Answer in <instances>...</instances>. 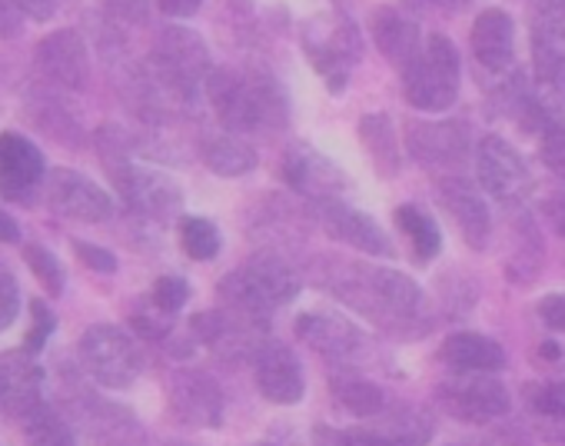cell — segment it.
I'll return each mask as SVG.
<instances>
[{"instance_id":"obj_15","label":"cell","mask_w":565,"mask_h":446,"mask_svg":"<svg viewBox=\"0 0 565 446\" xmlns=\"http://www.w3.org/2000/svg\"><path fill=\"white\" fill-rule=\"evenodd\" d=\"M529 38L532 74L542 81L565 64V0H532Z\"/></svg>"},{"instance_id":"obj_47","label":"cell","mask_w":565,"mask_h":446,"mask_svg":"<svg viewBox=\"0 0 565 446\" xmlns=\"http://www.w3.org/2000/svg\"><path fill=\"white\" fill-rule=\"evenodd\" d=\"M18 237H21V227L14 223V216L0 210V244H14Z\"/></svg>"},{"instance_id":"obj_36","label":"cell","mask_w":565,"mask_h":446,"mask_svg":"<svg viewBox=\"0 0 565 446\" xmlns=\"http://www.w3.org/2000/svg\"><path fill=\"white\" fill-rule=\"evenodd\" d=\"M21 314V287L18 277L0 264V330H8Z\"/></svg>"},{"instance_id":"obj_38","label":"cell","mask_w":565,"mask_h":446,"mask_svg":"<svg viewBox=\"0 0 565 446\" xmlns=\"http://www.w3.org/2000/svg\"><path fill=\"white\" fill-rule=\"evenodd\" d=\"M532 406L542 416L562 420L565 416V386L562 383H542V386H535L532 390Z\"/></svg>"},{"instance_id":"obj_39","label":"cell","mask_w":565,"mask_h":446,"mask_svg":"<svg viewBox=\"0 0 565 446\" xmlns=\"http://www.w3.org/2000/svg\"><path fill=\"white\" fill-rule=\"evenodd\" d=\"M74 251H77V257H81L87 267H94V270H100V274H114V270H117V257H114L110 251H104V247L74 241Z\"/></svg>"},{"instance_id":"obj_43","label":"cell","mask_w":565,"mask_h":446,"mask_svg":"<svg viewBox=\"0 0 565 446\" xmlns=\"http://www.w3.org/2000/svg\"><path fill=\"white\" fill-rule=\"evenodd\" d=\"M24 28V18L14 0H0V38H18Z\"/></svg>"},{"instance_id":"obj_27","label":"cell","mask_w":565,"mask_h":446,"mask_svg":"<svg viewBox=\"0 0 565 446\" xmlns=\"http://www.w3.org/2000/svg\"><path fill=\"white\" fill-rule=\"evenodd\" d=\"M360 137H363V147L373 157L376 170L383 177H393L399 170V144H396V130H393L390 117L386 114H366L360 120Z\"/></svg>"},{"instance_id":"obj_33","label":"cell","mask_w":565,"mask_h":446,"mask_svg":"<svg viewBox=\"0 0 565 446\" xmlns=\"http://www.w3.org/2000/svg\"><path fill=\"white\" fill-rule=\"evenodd\" d=\"M320 446H409L403 436H383L366 429H320Z\"/></svg>"},{"instance_id":"obj_4","label":"cell","mask_w":565,"mask_h":446,"mask_svg":"<svg viewBox=\"0 0 565 446\" xmlns=\"http://www.w3.org/2000/svg\"><path fill=\"white\" fill-rule=\"evenodd\" d=\"M153 84L173 100H193L210 74V51L200 34L186 28H167L153 47Z\"/></svg>"},{"instance_id":"obj_5","label":"cell","mask_w":565,"mask_h":446,"mask_svg":"<svg viewBox=\"0 0 565 446\" xmlns=\"http://www.w3.org/2000/svg\"><path fill=\"white\" fill-rule=\"evenodd\" d=\"M300 290L297 274L273 254L253 257L246 267L223 280V297L249 317H263L273 307L290 304Z\"/></svg>"},{"instance_id":"obj_45","label":"cell","mask_w":565,"mask_h":446,"mask_svg":"<svg viewBox=\"0 0 565 446\" xmlns=\"http://www.w3.org/2000/svg\"><path fill=\"white\" fill-rule=\"evenodd\" d=\"M18 11L28 14L31 21H51L57 11V0H14Z\"/></svg>"},{"instance_id":"obj_22","label":"cell","mask_w":565,"mask_h":446,"mask_svg":"<svg viewBox=\"0 0 565 446\" xmlns=\"http://www.w3.org/2000/svg\"><path fill=\"white\" fill-rule=\"evenodd\" d=\"M323 227L337 241H343V244H350V247H356L363 254L393 257V241L383 234L380 223L370 213H360V210H353V206H347L340 200H327L323 203Z\"/></svg>"},{"instance_id":"obj_13","label":"cell","mask_w":565,"mask_h":446,"mask_svg":"<svg viewBox=\"0 0 565 446\" xmlns=\"http://www.w3.org/2000/svg\"><path fill=\"white\" fill-rule=\"evenodd\" d=\"M406 147L423 167H459L469 153V130L456 120L409 124Z\"/></svg>"},{"instance_id":"obj_28","label":"cell","mask_w":565,"mask_h":446,"mask_svg":"<svg viewBox=\"0 0 565 446\" xmlns=\"http://www.w3.org/2000/svg\"><path fill=\"white\" fill-rule=\"evenodd\" d=\"M396 223H399V231L409 237V244H413V257H416L419 264H429V261L439 254V247H443V234H439V227L433 223V216H429V213H423L419 206L406 203V206H399V210H396Z\"/></svg>"},{"instance_id":"obj_34","label":"cell","mask_w":565,"mask_h":446,"mask_svg":"<svg viewBox=\"0 0 565 446\" xmlns=\"http://www.w3.org/2000/svg\"><path fill=\"white\" fill-rule=\"evenodd\" d=\"M24 257H28V264H31V270L38 274V280L47 287V294H64V267L57 264V257L51 254V251H44L41 244H31L28 251H24Z\"/></svg>"},{"instance_id":"obj_14","label":"cell","mask_w":565,"mask_h":446,"mask_svg":"<svg viewBox=\"0 0 565 446\" xmlns=\"http://www.w3.org/2000/svg\"><path fill=\"white\" fill-rule=\"evenodd\" d=\"M47 163L44 153L21 134H4L0 137V193L11 200H34L31 193L44 180Z\"/></svg>"},{"instance_id":"obj_20","label":"cell","mask_w":565,"mask_h":446,"mask_svg":"<svg viewBox=\"0 0 565 446\" xmlns=\"http://www.w3.org/2000/svg\"><path fill=\"white\" fill-rule=\"evenodd\" d=\"M170 406L186 426H216L223 420L220 386L206 373H177L170 383Z\"/></svg>"},{"instance_id":"obj_26","label":"cell","mask_w":565,"mask_h":446,"mask_svg":"<svg viewBox=\"0 0 565 446\" xmlns=\"http://www.w3.org/2000/svg\"><path fill=\"white\" fill-rule=\"evenodd\" d=\"M200 153H203V163L220 177H246L256 167V150L230 134L206 137Z\"/></svg>"},{"instance_id":"obj_23","label":"cell","mask_w":565,"mask_h":446,"mask_svg":"<svg viewBox=\"0 0 565 446\" xmlns=\"http://www.w3.org/2000/svg\"><path fill=\"white\" fill-rule=\"evenodd\" d=\"M297 333L307 347H313L317 353L337 357V360H350L363 347L360 330L337 314H307V317H300Z\"/></svg>"},{"instance_id":"obj_7","label":"cell","mask_w":565,"mask_h":446,"mask_svg":"<svg viewBox=\"0 0 565 446\" xmlns=\"http://www.w3.org/2000/svg\"><path fill=\"white\" fill-rule=\"evenodd\" d=\"M104 163L110 167L107 173H114L117 190L127 197V203L147 216H167L180 206V187L167 177V173H153L143 167H134L124 153H107L104 150Z\"/></svg>"},{"instance_id":"obj_32","label":"cell","mask_w":565,"mask_h":446,"mask_svg":"<svg viewBox=\"0 0 565 446\" xmlns=\"http://www.w3.org/2000/svg\"><path fill=\"white\" fill-rule=\"evenodd\" d=\"M28 423V439L31 446H74V436L71 429L64 426V420L51 410V406H38L24 416Z\"/></svg>"},{"instance_id":"obj_6","label":"cell","mask_w":565,"mask_h":446,"mask_svg":"<svg viewBox=\"0 0 565 446\" xmlns=\"http://www.w3.org/2000/svg\"><path fill=\"white\" fill-rule=\"evenodd\" d=\"M81 360L87 373L110 390H127L143 367L137 343L110 323H97L81 337Z\"/></svg>"},{"instance_id":"obj_10","label":"cell","mask_w":565,"mask_h":446,"mask_svg":"<svg viewBox=\"0 0 565 446\" xmlns=\"http://www.w3.org/2000/svg\"><path fill=\"white\" fill-rule=\"evenodd\" d=\"M307 54L313 61V67L327 77L330 91L340 94L347 77H350V67L360 61V34H356V24L347 21V18H333L323 24V34H307Z\"/></svg>"},{"instance_id":"obj_35","label":"cell","mask_w":565,"mask_h":446,"mask_svg":"<svg viewBox=\"0 0 565 446\" xmlns=\"http://www.w3.org/2000/svg\"><path fill=\"white\" fill-rule=\"evenodd\" d=\"M186 297H190V287H186L183 277H173L170 274V277H160L153 284V307L160 314H177L186 304Z\"/></svg>"},{"instance_id":"obj_44","label":"cell","mask_w":565,"mask_h":446,"mask_svg":"<svg viewBox=\"0 0 565 446\" xmlns=\"http://www.w3.org/2000/svg\"><path fill=\"white\" fill-rule=\"evenodd\" d=\"M545 220L558 237H565V193H552L545 200Z\"/></svg>"},{"instance_id":"obj_9","label":"cell","mask_w":565,"mask_h":446,"mask_svg":"<svg viewBox=\"0 0 565 446\" xmlns=\"http://www.w3.org/2000/svg\"><path fill=\"white\" fill-rule=\"evenodd\" d=\"M439 403L449 416L462 423H492L509 413L512 400L499 380L489 376H462L439 386Z\"/></svg>"},{"instance_id":"obj_42","label":"cell","mask_w":565,"mask_h":446,"mask_svg":"<svg viewBox=\"0 0 565 446\" xmlns=\"http://www.w3.org/2000/svg\"><path fill=\"white\" fill-rule=\"evenodd\" d=\"M107 11L114 18H124L127 24H143L147 21V0H107Z\"/></svg>"},{"instance_id":"obj_3","label":"cell","mask_w":565,"mask_h":446,"mask_svg":"<svg viewBox=\"0 0 565 446\" xmlns=\"http://www.w3.org/2000/svg\"><path fill=\"white\" fill-rule=\"evenodd\" d=\"M406 100L423 114H443L459 97V51L446 34H433L403 67Z\"/></svg>"},{"instance_id":"obj_24","label":"cell","mask_w":565,"mask_h":446,"mask_svg":"<svg viewBox=\"0 0 565 446\" xmlns=\"http://www.w3.org/2000/svg\"><path fill=\"white\" fill-rule=\"evenodd\" d=\"M439 357L446 367L459 373H495L505 367V350L492 337L482 333H452L439 347Z\"/></svg>"},{"instance_id":"obj_49","label":"cell","mask_w":565,"mask_h":446,"mask_svg":"<svg viewBox=\"0 0 565 446\" xmlns=\"http://www.w3.org/2000/svg\"><path fill=\"white\" fill-rule=\"evenodd\" d=\"M433 4L449 8V11H459V8H466V4H469V0H433Z\"/></svg>"},{"instance_id":"obj_2","label":"cell","mask_w":565,"mask_h":446,"mask_svg":"<svg viewBox=\"0 0 565 446\" xmlns=\"http://www.w3.org/2000/svg\"><path fill=\"white\" fill-rule=\"evenodd\" d=\"M340 294L386 327H413L423 320L426 310L419 284L386 267H356V277H350V284L340 287Z\"/></svg>"},{"instance_id":"obj_8","label":"cell","mask_w":565,"mask_h":446,"mask_svg":"<svg viewBox=\"0 0 565 446\" xmlns=\"http://www.w3.org/2000/svg\"><path fill=\"white\" fill-rule=\"evenodd\" d=\"M476 167H479V180L486 187L489 197H495L499 203H519L525 200L532 177L529 167L522 160V153L502 140V137H482L476 147Z\"/></svg>"},{"instance_id":"obj_31","label":"cell","mask_w":565,"mask_h":446,"mask_svg":"<svg viewBox=\"0 0 565 446\" xmlns=\"http://www.w3.org/2000/svg\"><path fill=\"white\" fill-rule=\"evenodd\" d=\"M542 117H545V127H558L565 130V64L555 67L548 77L535 81V91H532Z\"/></svg>"},{"instance_id":"obj_48","label":"cell","mask_w":565,"mask_h":446,"mask_svg":"<svg viewBox=\"0 0 565 446\" xmlns=\"http://www.w3.org/2000/svg\"><path fill=\"white\" fill-rule=\"evenodd\" d=\"M539 353H542V360H558V353H562V350H558L555 343H542V347H539Z\"/></svg>"},{"instance_id":"obj_29","label":"cell","mask_w":565,"mask_h":446,"mask_svg":"<svg viewBox=\"0 0 565 446\" xmlns=\"http://www.w3.org/2000/svg\"><path fill=\"white\" fill-rule=\"evenodd\" d=\"M333 400L347 410V413H356V416H376L383 406H386V393L373 383V380H363V376H333Z\"/></svg>"},{"instance_id":"obj_46","label":"cell","mask_w":565,"mask_h":446,"mask_svg":"<svg viewBox=\"0 0 565 446\" xmlns=\"http://www.w3.org/2000/svg\"><path fill=\"white\" fill-rule=\"evenodd\" d=\"M203 0H160V11L167 18H193Z\"/></svg>"},{"instance_id":"obj_12","label":"cell","mask_w":565,"mask_h":446,"mask_svg":"<svg viewBox=\"0 0 565 446\" xmlns=\"http://www.w3.org/2000/svg\"><path fill=\"white\" fill-rule=\"evenodd\" d=\"M439 203L446 206V213L452 216V223L459 227L462 241L472 251H486L489 237H492V216L489 206L482 200V193L462 180V177H443L439 180Z\"/></svg>"},{"instance_id":"obj_11","label":"cell","mask_w":565,"mask_h":446,"mask_svg":"<svg viewBox=\"0 0 565 446\" xmlns=\"http://www.w3.org/2000/svg\"><path fill=\"white\" fill-rule=\"evenodd\" d=\"M47 197L54 203L57 213L81 220V223H104L114 216V200L104 187H97L90 177L77 173V170H54L47 180Z\"/></svg>"},{"instance_id":"obj_41","label":"cell","mask_w":565,"mask_h":446,"mask_svg":"<svg viewBox=\"0 0 565 446\" xmlns=\"http://www.w3.org/2000/svg\"><path fill=\"white\" fill-rule=\"evenodd\" d=\"M31 314L38 317V323H34V330H31V337H28V347H31V350H41L44 340L51 337V330L57 327V320H54L51 310H47L44 304H38V300L31 304Z\"/></svg>"},{"instance_id":"obj_1","label":"cell","mask_w":565,"mask_h":446,"mask_svg":"<svg viewBox=\"0 0 565 446\" xmlns=\"http://www.w3.org/2000/svg\"><path fill=\"white\" fill-rule=\"evenodd\" d=\"M206 91L216 107V117L230 130L253 127H282L287 124V94L266 74L239 71H210Z\"/></svg>"},{"instance_id":"obj_18","label":"cell","mask_w":565,"mask_h":446,"mask_svg":"<svg viewBox=\"0 0 565 446\" xmlns=\"http://www.w3.org/2000/svg\"><path fill=\"white\" fill-rule=\"evenodd\" d=\"M472 57L482 71L509 77L515 61V28L505 11H482L472 24Z\"/></svg>"},{"instance_id":"obj_16","label":"cell","mask_w":565,"mask_h":446,"mask_svg":"<svg viewBox=\"0 0 565 446\" xmlns=\"http://www.w3.org/2000/svg\"><path fill=\"white\" fill-rule=\"evenodd\" d=\"M38 64L54 84L67 91H84L90 81V54L77 31H57L44 38L38 44Z\"/></svg>"},{"instance_id":"obj_40","label":"cell","mask_w":565,"mask_h":446,"mask_svg":"<svg viewBox=\"0 0 565 446\" xmlns=\"http://www.w3.org/2000/svg\"><path fill=\"white\" fill-rule=\"evenodd\" d=\"M539 320L548 327V330H558L565 333V294H552L539 304Z\"/></svg>"},{"instance_id":"obj_17","label":"cell","mask_w":565,"mask_h":446,"mask_svg":"<svg viewBox=\"0 0 565 446\" xmlns=\"http://www.w3.org/2000/svg\"><path fill=\"white\" fill-rule=\"evenodd\" d=\"M282 177L287 183L313 200H337V193L343 190V173L337 163H330L323 153H317L310 144H297L282 157Z\"/></svg>"},{"instance_id":"obj_30","label":"cell","mask_w":565,"mask_h":446,"mask_svg":"<svg viewBox=\"0 0 565 446\" xmlns=\"http://www.w3.org/2000/svg\"><path fill=\"white\" fill-rule=\"evenodd\" d=\"M180 247L190 261H213L220 254V231L206 216L180 220Z\"/></svg>"},{"instance_id":"obj_25","label":"cell","mask_w":565,"mask_h":446,"mask_svg":"<svg viewBox=\"0 0 565 446\" xmlns=\"http://www.w3.org/2000/svg\"><path fill=\"white\" fill-rule=\"evenodd\" d=\"M373 38H376V47L383 51V57H390L399 67H406L423 47L419 24L406 14H399L396 8H380L373 14Z\"/></svg>"},{"instance_id":"obj_37","label":"cell","mask_w":565,"mask_h":446,"mask_svg":"<svg viewBox=\"0 0 565 446\" xmlns=\"http://www.w3.org/2000/svg\"><path fill=\"white\" fill-rule=\"evenodd\" d=\"M539 157H542V163H545L558 180H565V130L545 127V130H542V144H539Z\"/></svg>"},{"instance_id":"obj_19","label":"cell","mask_w":565,"mask_h":446,"mask_svg":"<svg viewBox=\"0 0 565 446\" xmlns=\"http://www.w3.org/2000/svg\"><path fill=\"white\" fill-rule=\"evenodd\" d=\"M256 386L273 403H300L303 400L307 383H303V370L290 347L266 343L256 353Z\"/></svg>"},{"instance_id":"obj_21","label":"cell","mask_w":565,"mask_h":446,"mask_svg":"<svg viewBox=\"0 0 565 446\" xmlns=\"http://www.w3.org/2000/svg\"><path fill=\"white\" fill-rule=\"evenodd\" d=\"M41 367L31 353H4L0 357V410L8 416L24 420L31 410L41 406Z\"/></svg>"}]
</instances>
